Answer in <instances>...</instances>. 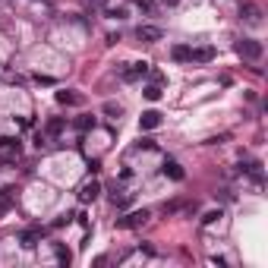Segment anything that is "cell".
Segmentation results:
<instances>
[{
  "mask_svg": "<svg viewBox=\"0 0 268 268\" xmlns=\"http://www.w3.org/2000/svg\"><path fill=\"white\" fill-rule=\"evenodd\" d=\"M237 54L243 57V60H259V57H262V41H256V38H240V41H237Z\"/></svg>",
  "mask_w": 268,
  "mask_h": 268,
  "instance_id": "1",
  "label": "cell"
},
{
  "mask_svg": "<svg viewBox=\"0 0 268 268\" xmlns=\"http://www.w3.org/2000/svg\"><path fill=\"white\" fill-rule=\"evenodd\" d=\"M149 73H152V66L142 60V63H129L126 70H120V79H123V82H136V79H145Z\"/></svg>",
  "mask_w": 268,
  "mask_h": 268,
  "instance_id": "2",
  "label": "cell"
},
{
  "mask_svg": "<svg viewBox=\"0 0 268 268\" xmlns=\"http://www.w3.org/2000/svg\"><path fill=\"white\" fill-rule=\"evenodd\" d=\"M149 221V212H129L123 214V218H117V227H123V230H133V227H142V224Z\"/></svg>",
  "mask_w": 268,
  "mask_h": 268,
  "instance_id": "3",
  "label": "cell"
},
{
  "mask_svg": "<svg viewBox=\"0 0 268 268\" xmlns=\"http://www.w3.org/2000/svg\"><path fill=\"white\" fill-rule=\"evenodd\" d=\"M101 196V183H98V180H85V183L79 186V202H95V199H98Z\"/></svg>",
  "mask_w": 268,
  "mask_h": 268,
  "instance_id": "4",
  "label": "cell"
},
{
  "mask_svg": "<svg viewBox=\"0 0 268 268\" xmlns=\"http://www.w3.org/2000/svg\"><path fill=\"white\" fill-rule=\"evenodd\" d=\"M240 19L246 25H262V10H259L256 3H243V10H240Z\"/></svg>",
  "mask_w": 268,
  "mask_h": 268,
  "instance_id": "5",
  "label": "cell"
},
{
  "mask_svg": "<svg viewBox=\"0 0 268 268\" xmlns=\"http://www.w3.org/2000/svg\"><path fill=\"white\" fill-rule=\"evenodd\" d=\"M136 35H139V41H149V45H155V41L164 38V32L158 29V25H139V29H136Z\"/></svg>",
  "mask_w": 268,
  "mask_h": 268,
  "instance_id": "6",
  "label": "cell"
},
{
  "mask_svg": "<svg viewBox=\"0 0 268 268\" xmlns=\"http://www.w3.org/2000/svg\"><path fill=\"white\" fill-rule=\"evenodd\" d=\"M41 237H45V233H41V227H29V230L19 233V243H22L25 249H35V246L41 243Z\"/></svg>",
  "mask_w": 268,
  "mask_h": 268,
  "instance_id": "7",
  "label": "cell"
},
{
  "mask_svg": "<svg viewBox=\"0 0 268 268\" xmlns=\"http://www.w3.org/2000/svg\"><path fill=\"white\" fill-rule=\"evenodd\" d=\"M161 174H164V177H170V180H177V183H180V180H183V167H180V164H177L174 158H167V161H164V167H161Z\"/></svg>",
  "mask_w": 268,
  "mask_h": 268,
  "instance_id": "8",
  "label": "cell"
},
{
  "mask_svg": "<svg viewBox=\"0 0 268 268\" xmlns=\"http://www.w3.org/2000/svg\"><path fill=\"white\" fill-rule=\"evenodd\" d=\"M161 126V114L158 110H145V114L139 117V129H158Z\"/></svg>",
  "mask_w": 268,
  "mask_h": 268,
  "instance_id": "9",
  "label": "cell"
},
{
  "mask_svg": "<svg viewBox=\"0 0 268 268\" xmlns=\"http://www.w3.org/2000/svg\"><path fill=\"white\" fill-rule=\"evenodd\" d=\"M170 54H174V60H180V63H189V60H193V48H186V45H177L174 51H170Z\"/></svg>",
  "mask_w": 268,
  "mask_h": 268,
  "instance_id": "10",
  "label": "cell"
},
{
  "mask_svg": "<svg viewBox=\"0 0 268 268\" xmlns=\"http://www.w3.org/2000/svg\"><path fill=\"white\" fill-rule=\"evenodd\" d=\"M193 60H199V63H209V60H214V48H196L193 51Z\"/></svg>",
  "mask_w": 268,
  "mask_h": 268,
  "instance_id": "11",
  "label": "cell"
},
{
  "mask_svg": "<svg viewBox=\"0 0 268 268\" xmlns=\"http://www.w3.org/2000/svg\"><path fill=\"white\" fill-rule=\"evenodd\" d=\"M110 202H114V209H126V205H129V193H123V189H120V193H117V189H114V196H110Z\"/></svg>",
  "mask_w": 268,
  "mask_h": 268,
  "instance_id": "12",
  "label": "cell"
},
{
  "mask_svg": "<svg viewBox=\"0 0 268 268\" xmlns=\"http://www.w3.org/2000/svg\"><path fill=\"white\" fill-rule=\"evenodd\" d=\"M57 101H60V105H79V95H76V92H57Z\"/></svg>",
  "mask_w": 268,
  "mask_h": 268,
  "instance_id": "13",
  "label": "cell"
},
{
  "mask_svg": "<svg viewBox=\"0 0 268 268\" xmlns=\"http://www.w3.org/2000/svg\"><path fill=\"white\" fill-rule=\"evenodd\" d=\"M0 149H10L19 155V139H13V136H0Z\"/></svg>",
  "mask_w": 268,
  "mask_h": 268,
  "instance_id": "14",
  "label": "cell"
},
{
  "mask_svg": "<svg viewBox=\"0 0 268 268\" xmlns=\"http://www.w3.org/2000/svg\"><path fill=\"white\" fill-rule=\"evenodd\" d=\"M10 202H13V189H3V193H0V214H6Z\"/></svg>",
  "mask_w": 268,
  "mask_h": 268,
  "instance_id": "15",
  "label": "cell"
},
{
  "mask_svg": "<svg viewBox=\"0 0 268 268\" xmlns=\"http://www.w3.org/2000/svg\"><path fill=\"white\" fill-rule=\"evenodd\" d=\"M142 95H145L149 101H158V98H161V85H158V82H155V85H145Z\"/></svg>",
  "mask_w": 268,
  "mask_h": 268,
  "instance_id": "16",
  "label": "cell"
},
{
  "mask_svg": "<svg viewBox=\"0 0 268 268\" xmlns=\"http://www.w3.org/2000/svg\"><path fill=\"white\" fill-rule=\"evenodd\" d=\"M54 253H57V259H60L63 265H70V259H73V256H70V249H63V246L57 243V249H54Z\"/></svg>",
  "mask_w": 268,
  "mask_h": 268,
  "instance_id": "17",
  "label": "cell"
},
{
  "mask_svg": "<svg viewBox=\"0 0 268 268\" xmlns=\"http://www.w3.org/2000/svg\"><path fill=\"white\" fill-rule=\"evenodd\" d=\"M214 221H221V209H218V212H205V218H202L205 227H209V224H214Z\"/></svg>",
  "mask_w": 268,
  "mask_h": 268,
  "instance_id": "18",
  "label": "cell"
},
{
  "mask_svg": "<svg viewBox=\"0 0 268 268\" xmlns=\"http://www.w3.org/2000/svg\"><path fill=\"white\" fill-rule=\"evenodd\" d=\"M76 126H79V129H95V117H79V120H76Z\"/></svg>",
  "mask_w": 268,
  "mask_h": 268,
  "instance_id": "19",
  "label": "cell"
},
{
  "mask_svg": "<svg viewBox=\"0 0 268 268\" xmlns=\"http://www.w3.org/2000/svg\"><path fill=\"white\" fill-rule=\"evenodd\" d=\"M105 114H107V117H120V105H114V101H107V105H105Z\"/></svg>",
  "mask_w": 268,
  "mask_h": 268,
  "instance_id": "20",
  "label": "cell"
},
{
  "mask_svg": "<svg viewBox=\"0 0 268 268\" xmlns=\"http://www.w3.org/2000/svg\"><path fill=\"white\" fill-rule=\"evenodd\" d=\"M136 6L145 10V13H152V10H155V0H136Z\"/></svg>",
  "mask_w": 268,
  "mask_h": 268,
  "instance_id": "21",
  "label": "cell"
},
{
  "mask_svg": "<svg viewBox=\"0 0 268 268\" xmlns=\"http://www.w3.org/2000/svg\"><path fill=\"white\" fill-rule=\"evenodd\" d=\"M60 129H63V120H51L48 123V133H60Z\"/></svg>",
  "mask_w": 268,
  "mask_h": 268,
  "instance_id": "22",
  "label": "cell"
},
{
  "mask_svg": "<svg viewBox=\"0 0 268 268\" xmlns=\"http://www.w3.org/2000/svg\"><path fill=\"white\" fill-rule=\"evenodd\" d=\"M35 82H38V85H54V79H51V76H41V73H35Z\"/></svg>",
  "mask_w": 268,
  "mask_h": 268,
  "instance_id": "23",
  "label": "cell"
},
{
  "mask_svg": "<svg viewBox=\"0 0 268 268\" xmlns=\"http://www.w3.org/2000/svg\"><path fill=\"white\" fill-rule=\"evenodd\" d=\"M107 16H110V19H123V10H120V6H117V10H107Z\"/></svg>",
  "mask_w": 268,
  "mask_h": 268,
  "instance_id": "24",
  "label": "cell"
},
{
  "mask_svg": "<svg viewBox=\"0 0 268 268\" xmlns=\"http://www.w3.org/2000/svg\"><path fill=\"white\" fill-rule=\"evenodd\" d=\"M92 6H107V0H89Z\"/></svg>",
  "mask_w": 268,
  "mask_h": 268,
  "instance_id": "25",
  "label": "cell"
},
{
  "mask_svg": "<svg viewBox=\"0 0 268 268\" xmlns=\"http://www.w3.org/2000/svg\"><path fill=\"white\" fill-rule=\"evenodd\" d=\"M161 3H164V6H174V3H180V0H161Z\"/></svg>",
  "mask_w": 268,
  "mask_h": 268,
  "instance_id": "26",
  "label": "cell"
}]
</instances>
